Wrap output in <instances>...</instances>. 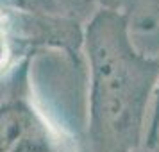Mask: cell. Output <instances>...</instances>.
<instances>
[{"instance_id":"cell-1","label":"cell","mask_w":159,"mask_h":152,"mask_svg":"<svg viewBox=\"0 0 159 152\" xmlns=\"http://www.w3.org/2000/svg\"><path fill=\"white\" fill-rule=\"evenodd\" d=\"M91 66V125L111 152H134L141 143L150 97L159 84V58L136 50L129 18L100 11L86 32Z\"/></svg>"},{"instance_id":"cell-2","label":"cell","mask_w":159,"mask_h":152,"mask_svg":"<svg viewBox=\"0 0 159 152\" xmlns=\"http://www.w3.org/2000/svg\"><path fill=\"white\" fill-rule=\"evenodd\" d=\"M0 152H56L48 131L20 104L0 109Z\"/></svg>"},{"instance_id":"cell-3","label":"cell","mask_w":159,"mask_h":152,"mask_svg":"<svg viewBox=\"0 0 159 152\" xmlns=\"http://www.w3.org/2000/svg\"><path fill=\"white\" fill-rule=\"evenodd\" d=\"M0 32H2V22H0ZM0 39H2V36H0Z\"/></svg>"}]
</instances>
